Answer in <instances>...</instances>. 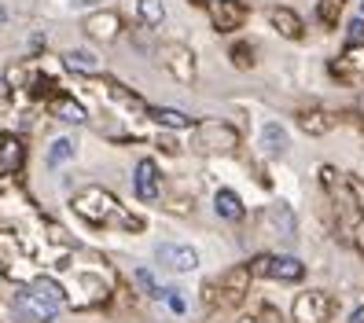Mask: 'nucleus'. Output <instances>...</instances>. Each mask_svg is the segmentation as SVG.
<instances>
[{
    "instance_id": "b1692460",
    "label": "nucleus",
    "mask_w": 364,
    "mask_h": 323,
    "mask_svg": "<svg viewBox=\"0 0 364 323\" xmlns=\"http://www.w3.org/2000/svg\"><path fill=\"white\" fill-rule=\"evenodd\" d=\"M15 162H18V143L4 140V162H0V169H15Z\"/></svg>"
},
{
    "instance_id": "ddd939ff",
    "label": "nucleus",
    "mask_w": 364,
    "mask_h": 323,
    "mask_svg": "<svg viewBox=\"0 0 364 323\" xmlns=\"http://www.w3.org/2000/svg\"><path fill=\"white\" fill-rule=\"evenodd\" d=\"M136 18H140V26L159 30L166 23V0H136Z\"/></svg>"
},
{
    "instance_id": "dca6fc26",
    "label": "nucleus",
    "mask_w": 364,
    "mask_h": 323,
    "mask_svg": "<svg viewBox=\"0 0 364 323\" xmlns=\"http://www.w3.org/2000/svg\"><path fill=\"white\" fill-rule=\"evenodd\" d=\"M55 118H59V121H70V125H85V121H89V111H85V106H77L74 99H59Z\"/></svg>"
},
{
    "instance_id": "9b49d317",
    "label": "nucleus",
    "mask_w": 364,
    "mask_h": 323,
    "mask_svg": "<svg viewBox=\"0 0 364 323\" xmlns=\"http://www.w3.org/2000/svg\"><path fill=\"white\" fill-rule=\"evenodd\" d=\"M147 118L155 125H166V128H191L196 125V118L184 111H173V106H147Z\"/></svg>"
},
{
    "instance_id": "1a4fd4ad",
    "label": "nucleus",
    "mask_w": 364,
    "mask_h": 323,
    "mask_svg": "<svg viewBox=\"0 0 364 323\" xmlns=\"http://www.w3.org/2000/svg\"><path fill=\"white\" fill-rule=\"evenodd\" d=\"M213 213H218L221 221H243L247 206H243V199L235 195L232 187H221L218 195H213Z\"/></svg>"
},
{
    "instance_id": "0eeeda50",
    "label": "nucleus",
    "mask_w": 364,
    "mask_h": 323,
    "mask_svg": "<svg viewBox=\"0 0 364 323\" xmlns=\"http://www.w3.org/2000/svg\"><path fill=\"white\" fill-rule=\"evenodd\" d=\"M77 150H81V140L77 136H55L45 150V165L48 169H59V165H67L77 158Z\"/></svg>"
},
{
    "instance_id": "6e6552de",
    "label": "nucleus",
    "mask_w": 364,
    "mask_h": 323,
    "mask_svg": "<svg viewBox=\"0 0 364 323\" xmlns=\"http://www.w3.org/2000/svg\"><path fill=\"white\" fill-rule=\"evenodd\" d=\"M269 23L276 26V33H280V37H287V40H298V37L306 33L302 15H298V11H291V8H272V11H269Z\"/></svg>"
},
{
    "instance_id": "2eb2a0df",
    "label": "nucleus",
    "mask_w": 364,
    "mask_h": 323,
    "mask_svg": "<svg viewBox=\"0 0 364 323\" xmlns=\"http://www.w3.org/2000/svg\"><path fill=\"white\" fill-rule=\"evenodd\" d=\"M30 290L41 297V301H48V305H63V287L55 283V279H48V275H41V279H33V283H30Z\"/></svg>"
},
{
    "instance_id": "412c9836",
    "label": "nucleus",
    "mask_w": 364,
    "mask_h": 323,
    "mask_svg": "<svg viewBox=\"0 0 364 323\" xmlns=\"http://www.w3.org/2000/svg\"><path fill=\"white\" fill-rule=\"evenodd\" d=\"M338 8H342V0H320L316 4V18L324 23V30H331L338 23Z\"/></svg>"
},
{
    "instance_id": "20e7f679",
    "label": "nucleus",
    "mask_w": 364,
    "mask_h": 323,
    "mask_svg": "<svg viewBox=\"0 0 364 323\" xmlns=\"http://www.w3.org/2000/svg\"><path fill=\"white\" fill-rule=\"evenodd\" d=\"M133 195L140 202H159L162 199V180H159V165L155 162H140L136 173H133Z\"/></svg>"
},
{
    "instance_id": "f03ea898",
    "label": "nucleus",
    "mask_w": 364,
    "mask_h": 323,
    "mask_svg": "<svg viewBox=\"0 0 364 323\" xmlns=\"http://www.w3.org/2000/svg\"><path fill=\"white\" fill-rule=\"evenodd\" d=\"M254 272L269 275V279H284V283H298V279L306 275V265L291 253H265L254 261Z\"/></svg>"
},
{
    "instance_id": "f257e3e1",
    "label": "nucleus",
    "mask_w": 364,
    "mask_h": 323,
    "mask_svg": "<svg viewBox=\"0 0 364 323\" xmlns=\"http://www.w3.org/2000/svg\"><path fill=\"white\" fill-rule=\"evenodd\" d=\"M155 265L166 268V272H173V275H191V272H199L203 253L191 246V243L162 239V243H155Z\"/></svg>"
},
{
    "instance_id": "6ab92c4d",
    "label": "nucleus",
    "mask_w": 364,
    "mask_h": 323,
    "mask_svg": "<svg viewBox=\"0 0 364 323\" xmlns=\"http://www.w3.org/2000/svg\"><path fill=\"white\" fill-rule=\"evenodd\" d=\"M133 279H136V287H140L144 294H151V297L162 294V283H159V275H155L151 268H133Z\"/></svg>"
},
{
    "instance_id": "bb28decb",
    "label": "nucleus",
    "mask_w": 364,
    "mask_h": 323,
    "mask_svg": "<svg viewBox=\"0 0 364 323\" xmlns=\"http://www.w3.org/2000/svg\"><path fill=\"white\" fill-rule=\"evenodd\" d=\"M4 23H8V8H4V4H0V26H4Z\"/></svg>"
},
{
    "instance_id": "7ed1b4c3",
    "label": "nucleus",
    "mask_w": 364,
    "mask_h": 323,
    "mask_svg": "<svg viewBox=\"0 0 364 323\" xmlns=\"http://www.w3.org/2000/svg\"><path fill=\"white\" fill-rule=\"evenodd\" d=\"M11 305H15V312L23 316V319H33V323H52L55 319V305H48V301H41L30 287L26 290H15V297H11Z\"/></svg>"
},
{
    "instance_id": "39448f33",
    "label": "nucleus",
    "mask_w": 364,
    "mask_h": 323,
    "mask_svg": "<svg viewBox=\"0 0 364 323\" xmlns=\"http://www.w3.org/2000/svg\"><path fill=\"white\" fill-rule=\"evenodd\" d=\"M247 4L243 0H213V26H218L221 33H232L240 30L247 23Z\"/></svg>"
},
{
    "instance_id": "aec40b11",
    "label": "nucleus",
    "mask_w": 364,
    "mask_h": 323,
    "mask_svg": "<svg viewBox=\"0 0 364 323\" xmlns=\"http://www.w3.org/2000/svg\"><path fill=\"white\" fill-rule=\"evenodd\" d=\"M159 301H162V305H166L169 312H177V316H184V312H188V297H184L181 290H173V287H162Z\"/></svg>"
},
{
    "instance_id": "a878e982",
    "label": "nucleus",
    "mask_w": 364,
    "mask_h": 323,
    "mask_svg": "<svg viewBox=\"0 0 364 323\" xmlns=\"http://www.w3.org/2000/svg\"><path fill=\"white\" fill-rule=\"evenodd\" d=\"M350 323H364V305H357V309L350 312Z\"/></svg>"
},
{
    "instance_id": "cd10ccee",
    "label": "nucleus",
    "mask_w": 364,
    "mask_h": 323,
    "mask_svg": "<svg viewBox=\"0 0 364 323\" xmlns=\"http://www.w3.org/2000/svg\"><path fill=\"white\" fill-rule=\"evenodd\" d=\"M4 92H8V84H4V81H0V99H4Z\"/></svg>"
},
{
    "instance_id": "9d476101",
    "label": "nucleus",
    "mask_w": 364,
    "mask_h": 323,
    "mask_svg": "<svg viewBox=\"0 0 364 323\" xmlns=\"http://www.w3.org/2000/svg\"><path fill=\"white\" fill-rule=\"evenodd\" d=\"M63 67L74 70V74H96L100 70V55L92 48H70V52H63Z\"/></svg>"
},
{
    "instance_id": "4468645a",
    "label": "nucleus",
    "mask_w": 364,
    "mask_h": 323,
    "mask_svg": "<svg viewBox=\"0 0 364 323\" xmlns=\"http://www.w3.org/2000/svg\"><path fill=\"white\" fill-rule=\"evenodd\" d=\"M118 26H122V18H118V15H92L85 30H89L92 37H100V40H111V37L118 33Z\"/></svg>"
},
{
    "instance_id": "393cba45",
    "label": "nucleus",
    "mask_w": 364,
    "mask_h": 323,
    "mask_svg": "<svg viewBox=\"0 0 364 323\" xmlns=\"http://www.w3.org/2000/svg\"><path fill=\"white\" fill-rule=\"evenodd\" d=\"M100 0H67V8L70 11H85V8H96Z\"/></svg>"
},
{
    "instance_id": "5701e85b",
    "label": "nucleus",
    "mask_w": 364,
    "mask_h": 323,
    "mask_svg": "<svg viewBox=\"0 0 364 323\" xmlns=\"http://www.w3.org/2000/svg\"><path fill=\"white\" fill-rule=\"evenodd\" d=\"M228 59L235 62V67H250V62H254V59H250V48H247V45H232Z\"/></svg>"
},
{
    "instance_id": "423d86ee",
    "label": "nucleus",
    "mask_w": 364,
    "mask_h": 323,
    "mask_svg": "<svg viewBox=\"0 0 364 323\" xmlns=\"http://www.w3.org/2000/svg\"><path fill=\"white\" fill-rule=\"evenodd\" d=\"M258 140H262V150H265L269 158H284L287 150H291V133H287L280 121H265Z\"/></svg>"
},
{
    "instance_id": "f3484780",
    "label": "nucleus",
    "mask_w": 364,
    "mask_h": 323,
    "mask_svg": "<svg viewBox=\"0 0 364 323\" xmlns=\"http://www.w3.org/2000/svg\"><path fill=\"white\" fill-rule=\"evenodd\" d=\"M272 221H276V228H280L284 239H294V213H291L287 202H276L272 206Z\"/></svg>"
},
{
    "instance_id": "f8f14e48",
    "label": "nucleus",
    "mask_w": 364,
    "mask_h": 323,
    "mask_svg": "<svg viewBox=\"0 0 364 323\" xmlns=\"http://www.w3.org/2000/svg\"><path fill=\"white\" fill-rule=\"evenodd\" d=\"M166 55H169V59H166V62H169V70H173L181 81H196V55H191L188 48L173 45Z\"/></svg>"
},
{
    "instance_id": "a211bd4d",
    "label": "nucleus",
    "mask_w": 364,
    "mask_h": 323,
    "mask_svg": "<svg viewBox=\"0 0 364 323\" xmlns=\"http://www.w3.org/2000/svg\"><path fill=\"white\" fill-rule=\"evenodd\" d=\"M298 125L306 133H324V128H331V118L324 111H306V114H298Z\"/></svg>"
},
{
    "instance_id": "4be33fe9",
    "label": "nucleus",
    "mask_w": 364,
    "mask_h": 323,
    "mask_svg": "<svg viewBox=\"0 0 364 323\" xmlns=\"http://www.w3.org/2000/svg\"><path fill=\"white\" fill-rule=\"evenodd\" d=\"M346 45H350V48H364V18H360V15L353 18L350 30H346Z\"/></svg>"
},
{
    "instance_id": "c85d7f7f",
    "label": "nucleus",
    "mask_w": 364,
    "mask_h": 323,
    "mask_svg": "<svg viewBox=\"0 0 364 323\" xmlns=\"http://www.w3.org/2000/svg\"><path fill=\"white\" fill-rule=\"evenodd\" d=\"M360 18H364V0H360Z\"/></svg>"
}]
</instances>
